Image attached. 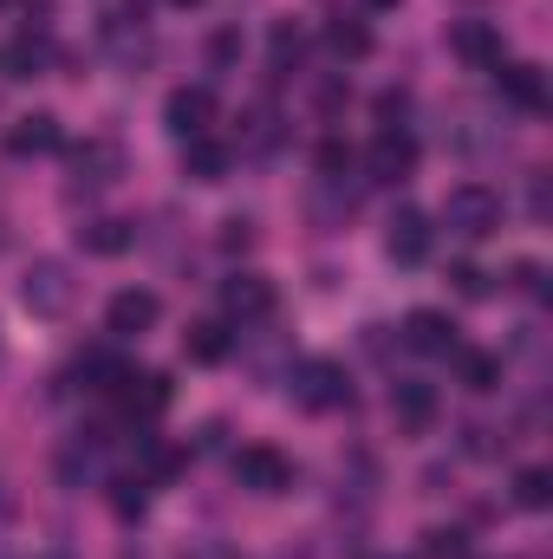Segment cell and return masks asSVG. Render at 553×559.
<instances>
[{"label": "cell", "instance_id": "cell-1", "mask_svg": "<svg viewBox=\"0 0 553 559\" xmlns=\"http://www.w3.org/2000/svg\"><path fill=\"white\" fill-rule=\"evenodd\" d=\"M443 228L449 235H462V241H489L495 228H502V195L489 189V182H456L449 195H443Z\"/></svg>", "mask_w": 553, "mask_h": 559}, {"label": "cell", "instance_id": "cell-2", "mask_svg": "<svg viewBox=\"0 0 553 559\" xmlns=\"http://www.w3.org/2000/svg\"><path fill=\"white\" fill-rule=\"evenodd\" d=\"M293 404L299 411H339V404H352V384L332 358H306V365H293Z\"/></svg>", "mask_w": 553, "mask_h": 559}, {"label": "cell", "instance_id": "cell-3", "mask_svg": "<svg viewBox=\"0 0 553 559\" xmlns=\"http://www.w3.org/2000/svg\"><path fill=\"white\" fill-rule=\"evenodd\" d=\"M20 306H26L33 319H66V312H72V274H66L59 261H33L26 280H20Z\"/></svg>", "mask_w": 553, "mask_h": 559}, {"label": "cell", "instance_id": "cell-4", "mask_svg": "<svg viewBox=\"0 0 553 559\" xmlns=\"http://www.w3.org/2000/svg\"><path fill=\"white\" fill-rule=\"evenodd\" d=\"M235 481L255 488V495H286V488H293V462L280 455L274 442H248V449L235 455Z\"/></svg>", "mask_w": 553, "mask_h": 559}, {"label": "cell", "instance_id": "cell-5", "mask_svg": "<svg viewBox=\"0 0 553 559\" xmlns=\"http://www.w3.org/2000/svg\"><path fill=\"white\" fill-rule=\"evenodd\" d=\"M163 124H169V138H209V124H215V92L209 85H176L169 92V105H163Z\"/></svg>", "mask_w": 553, "mask_h": 559}, {"label": "cell", "instance_id": "cell-6", "mask_svg": "<svg viewBox=\"0 0 553 559\" xmlns=\"http://www.w3.org/2000/svg\"><path fill=\"white\" fill-rule=\"evenodd\" d=\"M365 169H372V182H411L416 169V138L411 131H398V124H385L372 150H365Z\"/></svg>", "mask_w": 553, "mask_h": 559}, {"label": "cell", "instance_id": "cell-7", "mask_svg": "<svg viewBox=\"0 0 553 559\" xmlns=\"http://www.w3.org/2000/svg\"><path fill=\"white\" fill-rule=\"evenodd\" d=\"M495 92H502L515 111H528V118L548 111V72L528 66V59H502V66H495Z\"/></svg>", "mask_w": 553, "mask_h": 559}, {"label": "cell", "instance_id": "cell-8", "mask_svg": "<svg viewBox=\"0 0 553 559\" xmlns=\"http://www.w3.org/2000/svg\"><path fill=\"white\" fill-rule=\"evenodd\" d=\"M156 319H163V299H156L150 286H125V293H111V306H105L111 338H143Z\"/></svg>", "mask_w": 553, "mask_h": 559}, {"label": "cell", "instance_id": "cell-9", "mask_svg": "<svg viewBox=\"0 0 553 559\" xmlns=\"http://www.w3.org/2000/svg\"><path fill=\"white\" fill-rule=\"evenodd\" d=\"M430 235H436V228H430L423 209H398V215L385 222V254H391L398 267H423V261H430Z\"/></svg>", "mask_w": 553, "mask_h": 559}, {"label": "cell", "instance_id": "cell-10", "mask_svg": "<svg viewBox=\"0 0 553 559\" xmlns=\"http://www.w3.org/2000/svg\"><path fill=\"white\" fill-rule=\"evenodd\" d=\"M449 52H456L462 66H475V72H495V66H502V26H489V20H456V26H449Z\"/></svg>", "mask_w": 553, "mask_h": 559}, {"label": "cell", "instance_id": "cell-11", "mask_svg": "<svg viewBox=\"0 0 553 559\" xmlns=\"http://www.w3.org/2000/svg\"><path fill=\"white\" fill-rule=\"evenodd\" d=\"M222 312L242 319V325L268 319V312H274V280L268 274H228L222 280Z\"/></svg>", "mask_w": 553, "mask_h": 559}, {"label": "cell", "instance_id": "cell-12", "mask_svg": "<svg viewBox=\"0 0 553 559\" xmlns=\"http://www.w3.org/2000/svg\"><path fill=\"white\" fill-rule=\"evenodd\" d=\"M111 397H118L131 417H163V411H169V378H163V371H125Z\"/></svg>", "mask_w": 553, "mask_h": 559}, {"label": "cell", "instance_id": "cell-13", "mask_svg": "<svg viewBox=\"0 0 553 559\" xmlns=\"http://www.w3.org/2000/svg\"><path fill=\"white\" fill-rule=\"evenodd\" d=\"M59 143H66V131H59L52 111H26V118H13V131H7V156H52Z\"/></svg>", "mask_w": 553, "mask_h": 559}, {"label": "cell", "instance_id": "cell-14", "mask_svg": "<svg viewBox=\"0 0 553 559\" xmlns=\"http://www.w3.org/2000/svg\"><path fill=\"white\" fill-rule=\"evenodd\" d=\"M391 417L404 423V429H430V423H436V384L398 378V384H391Z\"/></svg>", "mask_w": 553, "mask_h": 559}, {"label": "cell", "instance_id": "cell-15", "mask_svg": "<svg viewBox=\"0 0 553 559\" xmlns=\"http://www.w3.org/2000/svg\"><path fill=\"white\" fill-rule=\"evenodd\" d=\"M449 365H456V384H462V391H495V384H502V358H495V352L449 345Z\"/></svg>", "mask_w": 553, "mask_h": 559}, {"label": "cell", "instance_id": "cell-16", "mask_svg": "<svg viewBox=\"0 0 553 559\" xmlns=\"http://www.w3.org/2000/svg\"><path fill=\"white\" fill-rule=\"evenodd\" d=\"M404 345L436 358V352H449V345H456V325H449V319H443L436 306H416L411 319H404Z\"/></svg>", "mask_w": 553, "mask_h": 559}, {"label": "cell", "instance_id": "cell-17", "mask_svg": "<svg viewBox=\"0 0 553 559\" xmlns=\"http://www.w3.org/2000/svg\"><path fill=\"white\" fill-rule=\"evenodd\" d=\"M46 72V39L39 33H20V39H0V79H39Z\"/></svg>", "mask_w": 553, "mask_h": 559}, {"label": "cell", "instance_id": "cell-18", "mask_svg": "<svg viewBox=\"0 0 553 559\" xmlns=\"http://www.w3.org/2000/svg\"><path fill=\"white\" fill-rule=\"evenodd\" d=\"M183 176H189V182H222V176H228V143L189 138L183 143Z\"/></svg>", "mask_w": 553, "mask_h": 559}, {"label": "cell", "instance_id": "cell-19", "mask_svg": "<svg viewBox=\"0 0 553 559\" xmlns=\"http://www.w3.org/2000/svg\"><path fill=\"white\" fill-rule=\"evenodd\" d=\"M131 241H138V228H131V222H118V215H98V222H85V228H79V248H85V254H105V261H111V254H125Z\"/></svg>", "mask_w": 553, "mask_h": 559}, {"label": "cell", "instance_id": "cell-20", "mask_svg": "<svg viewBox=\"0 0 553 559\" xmlns=\"http://www.w3.org/2000/svg\"><path fill=\"white\" fill-rule=\"evenodd\" d=\"M72 169L85 176V182H118V169H125V150L111 138H92L85 150H72Z\"/></svg>", "mask_w": 553, "mask_h": 559}, {"label": "cell", "instance_id": "cell-21", "mask_svg": "<svg viewBox=\"0 0 553 559\" xmlns=\"http://www.w3.org/2000/svg\"><path fill=\"white\" fill-rule=\"evenodd\" d=\"M228 345H235V332H228V325H215V319H202V325H189V332H183V352H189L196 365H222V358H228Z\"/></svg>", "mask_w": 553, "mask_h": 559}, {"label": "cell", "instance_id": "cell-22", "mask_svg": "<svg viewBox=\"0 0 553 559\" xmlns=\"http://www.w3.org/2000/svg\"><path fill=\"white\" fill-rule=\"evenodd\" d=\"M326 46H332L339 59H365V52H372V33H365L358 20H332V26H326Z\"/></svg>", "mask_w": 553, "mask_h": 559}, {"label": "cell", "instance_id": "cell-23", "mask_svg": "<svg viewBox=\"0 0 553 559\" xmlns=\"http://www.w3.org/2000/svg\"><path fill=\"white\" fill-rule=\"evenodd\" d=\"M515 501H521L528 514H541V508L553 501V475L548 468H521V475H515Z\"/></svg>", "mask_w": 553, "mask_h": 559}, {"label": "cell", "instance_id": "cell-24", "mask_svg": "<svg viewBox=\"0 0 553 559\" xmlns=\"http://www.w3.org/2000/svg\"><path fill=\"white\" fill-rule=\"evenodd\" d=\"M313 163H319V176H345V169H352V150H345L339 138H326L319 150H313Z\"/></svg>", "mask_w": 553, "mask_h": 559}, {"label": "cell", "instance_id": "cell-25", "mask_svg": "<svg viewBox=\"0 0 553 559\" xmlns=\"http://www.w3.org/2000/svg\"><path fill=\"white\" fill-rule=\"evenodd\" d=\"M423 554H430V559H462V554H469V540H462V534H449V527H436Z\"/></svg>", "mask_w": 553, "mask_h": 559}, {"label": "cell", "instance_id": "cell-26", "mask_svg": "<svg viewBox=\"0 0 553 559\" xmlns=\"http://www.w3.org/2000/svg\"><path fill=\"white\" fill-rule=\"evenodd\" d=\"M449 280H456V293H462V299H482V293H489V274H482V267H469V261H462V267H449Z\"/></svg>", "mask_w": 553, "mask_h": 559}, {"label": "cell", "instance_id": "cell-27", "mask_svg": "<svg viewBox=\"0 0 553 559\" xmlns=\"http://www.w3.org/2000/svg\"><path fill=\"white\" fill-rule=\"evenodd\" d=\"M286 59L299 66V26H286V20H280V26H274V66H286Z\"/></svg>", "mask_w": 553, "mask_h": 559}, {"label": "cell", "instance_id": "cell-28", "mask_svg": "<svg viewBox=\"0 0 553 559\" xmlns=\"http://www.w3.org/2000/svg\"><path fill=\"white\" fill-rule=\"evenodd\" d=\"M515 286L541 299V293H548V274H541V261H515Z\"/></svg>", "mask_w": 553, "mask_h": 559}, {"label": "cell", "instance_id": "cell-29", "mask_svg": "<svg viewBox=\"0 0 553 559\" xmlns=\"http://www.w3.org/2000/svg\"><path fill=\"white\" fill-rule=\"evenodd\" d=\"M372 7H398V0H372Z\"/></svg>", "mask_w": 553, "mask_h": 559}, {"label": "cell", "instance_id": "cell-30", "mask_svg": "<svg viewBox=\"0 0 553 559\" xmlns=\"http://www.w3.org/2000/svg\"><path fill=\"white\" fill-rule=\"evenodd\" d=\"M176 7H196V0H176Z\"/></svg>", "mask_w": 553, "mask_h": 559}, {"label": "cell", "instance_id": "cell-31", "mask_svg": "<svg viewBox=\"0 0 553 559\" xmlns=\"http://www.w3.org/2000/svg\"><path fill=\"white\" fill-rule=\"evenodd\" d=\"M0 7H7V0H0Z\"/></svg>", "mask_w": 553, "mask_h": 559}]
</instances>
